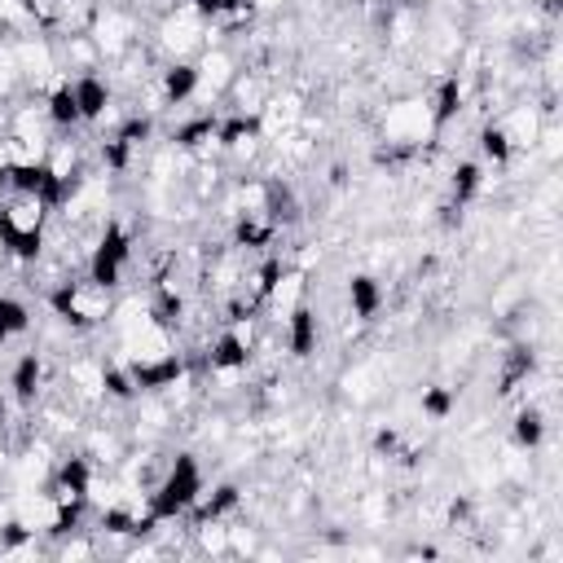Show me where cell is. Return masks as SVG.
Wrapping results in <instances>:
<instances>
[{
    "instance_id": "cell-1",
    "label": "cell",
    "mask_w": 563,
    "mask_h": 563,
    "mask_svg": "<svg viewBox=\"0 0 563 563\" xmlns=\"http://www.w3.org/2000/svg\"><path fill=\"white\" fill-rule=\"evenodd\" d=\"M114 290L106 286V282H97V277H88V273H75V277H66V282H57L48 295H44V308L70 330V334H97V330H106L110 325V312H114Z\"/></svg>"
},
{
    "instance_id": "cell-2",
    "label": "cell",
    "mask_w": 563,
    "mask_h": 563,
    "mask_svg": "<svg viewBox=\"0 0 563 563\" xmlns=\"http://www.w3.org/2000/svg\"><path fill=\"white\" fill-rule=\"evenodd\" d=\"M202 488H207V475H202L198 453L194 449H176L167 471H163V479L145 493V506H150V515L158 523H180L189 515V506L202 497Z\"/></svg>"
},
{
    "instance_id": "cell-3",
    "label": "cell",
    "mask_w": 563,
    "mask_h": 563,
    "mask_svg": "<svg viewBox=\"0 0 563 563\" xmlns=\"http://www.w3.org/2000/svg\"><path fill=\"white\" fill-rule=\"evenodd\" d=\"M92 44L101 48V57H119L123 48H132L136 40H145V22H141V9L136 4H123V0H101L92 26H88Z\"/></svg>"
},
{
    "instance_id": "cell-4",
    "label": "cell",
    "mask_w": 563,
    "mask_h": 563,
    "mask_svg": "<svg viewBox=\"0 0 563 563\" xmlns=\"http://www.w3.org/2000/svg\"><path fill=\"white\" fill-rule=\"evenodd\" d=\"M378 132H383V145H413V150H427L435 141V128H431V110H427V97H400L383 110L378 119Z\"/></svg>"
},
{
    "instance_id": "cell-5",
    "label": "cell",
    "mask_w": 563,
    "mask_h": 563,
    "mask_svg": "<svg viewBox=\"0 0 563 563\" xmlns=\"http://www.w3.org/2000/svg\"><path fill=\"white\" fill-rule=\"evenodd\" d=\"M57 374L48 369V356L40 352V347H31V352H22L13 365H9V396H13V405L22 409V413H31L35 409V400L44 396V387L53 383Z\"/></svg>"
},
{
    "instance_id": "cell-6",
    "label": "cell",
    "mask_w": 563,
    "mask_h": 563,
    "mask_svg": "<svg viewBox=\"0 0 563 563\" xmlns=\"http://www.w3.org/2000/svg\"><path fill=\"white\" fill-rule=\"evenodd\" d=\"M277 238H282V229H277V220L268 211H238L229 220V246H238L246 255L277 251Z\"/></svg>"
},
{
    "instance_id": "cell-7",
    "label": "cell",
    "mask_w": 563,
    "mask_h": 563,
    "mask_svg": "<svg viewBox=\"0 0 563 563\" xmlns=\"http://www.w3.org/2000/svg\"><path fill=\"white\" fill-rule=\"evenodd\" d=\"M277 330H282V347H286L295 361H308V356L317 352V343H321V312H317V303L303 299L299 308H290V317H286Z\"/></svg>"
},
{
    "instance_id": "cell-8",
    "label": "cell",
    "mask_w": 563,
    "mask_h": 563,
    "mask_svg": "<svg viewBox=\"0 0 563 563\" xmlns=\"http://www.w3.org/2000/svg\"><path fill=\"white\" fill-rule=\"evenodd\" d=\"M70 88H75V106H79L84 128H97L101 114L114 106V84H110L101 70H88V75H75Z\"/></svg>"
},
{
    "instance_id": "cell-9",
    "label": "cell",
    "mask_w": 563,
    "mask_h": 563,
    "mask_svg": "<svg viewBox=\"0 0 563 563\" xmlns=\"http://www.w3.org/2000/svg\"><path fill=\"white\" fill-rule=\"evenodd\" d=\"M545 431H550V422H545V409H541V400H515V413H510V444L515 449H523V453H537L541 444H545Z\"/></svg>"
},
{
    "instance_id": "cell-10",
    "label": "cell",
    "mask_w": 563,
    "mask_h": 563,
    "mask_svg": "<svg viewBox=\"0 0 563 563\" xmlns=\"http://www.w3.org/2000/svg\"><path fill=\"white\" fill-rule=\"evenodd\" d=\"M497 123L506 128V136H510V145H515V154H523V150L532 154V145H537L541 128H545V114L537 110V101H519V106H510Z\"/></svg>"
},
{
    "instance_id": "cell-11",
    "label": "cell",
    "mask_w": 563,
    "mask_h": 563,
    "mask_svg": "<svg viewBox=\"0 0 563 563\" xmlns=\"http://www.w3.org/2000/svg\"><path fill=\"white\" fill-rule=\"evenodd\" d=\"M383 312V282L374 273H352L347 277V317L356 325H369Z\"/></svg>"
},
{
    "instance_id": "cell-12",
    "label": "cell",
    "mask_w": 563,
    "mask_h": 563,
    "mask_svg": "<svg viewBox=\"0 0 563 563\" xmlns=\"http://www.w3.org/2000/svg\"><path fill=\"white\" fill-rule=\"evenodd\" d=\"M475 154H479L484 167H497V172H506L519 158L515 145H510V136H506V128L497 119H479V128H475Z\"/></svg>"
},
{
    "instance_id": "cell-13",
    "label": "cell",
    "mask_w": 563,
    "mask_h": 563,
    "mask_svg": "<svg viewBox=\"0 0 563 563\" xmlns=\"http://www.w3.org/2000/svg\"><path fill=\"white\" fill-rule=\"evenodd\" d=\"M158 88H163L167 110L172 106H189L194 92H198V66L194 62H163L158 66Z\"/></svg>"
},
{
    "instance_id": "cell-14",
    "label": "cell",
    "mask_w": 563,
    "mask_h": 563,
    "mask_svg": "<svg viewBox=\"0 0 563 563\" xmlns=\"http://www.w3.org/2000/svg\"><path fill=\"white\" fill-rule=\"evenodd\" d=\"M484 194V163L479 158H457L453 167H449V207H471L475 198Z\"/></svg>"
},
{
    "instance_id": "cell-15",
    "label": "cell",
    "mask_w": 563,
    "mask_h": 563,
    "mask_svg": "<svg viewBox=\"0 0 563 563\" xmlns=\"http://www.w3.org/2000/svg\"><path fill=\"white\" fill-rule=\"evenodd\" d=\"M44 110H48V123H53L57 132H75V128H84L70 79H62V84H53V88L44 92Z\"/></svg>"
},
{
    "instance_id": "cell-16",
    "label": "cell",
    "mask_w": 563,
    "mask_h": 563,
    "mask_svg": "<svg viewBox=\"0 0 563 563\" xmlns=\"http://www.w3.org/2000/svg\"><path fill=\"white\" fill-rule=\"evenodd\" d=\"M101 391H106V405H132L141 391H136V383H132V374H128V365L114 356V361H106V369H101Z\"/></svg>"
},
{
    "instance_id": "cell-17",
    "label": "cell",
    "mask_w": 563,
    "mask_h": 563,
    "mask_svg": "<svg viewBox=\"0 0 563 563\" xmlns=\"http://www.w3.org/2000/svg\"><path fill=\"white\" fill-rule=\"evenodd\" d=\"M31 325H35L31 303H26L22 295L0 290V334H4V339H18V334H31Z\"/></svg>"
},
{
    "instance_id": "cell-18",
    "label": "cell",
    "mask_w": 563,
    "mask_h": 563,
    "mask_svg": "<svg viewBox=\"0 0 563 563\" xmlns=\"http://www.w3.org/2000/svg\"><path fill=\"white\" fill-rule=\"evenodd\" d=\"M453 409H457V387H449V383H431V387H422V396H418V413H422L427 422H449Z\"/></svg>"
},
{
    "instance_id": "cell-19",
    "label": "cell",
    "mask_w": 563,
    "mask_h": 563,
    "mask_svg": "<svg viewBox=\"0 0 563 563\" xmlns=\"http://www.w3.org/2000/svg\"><path fill=\"white\" fill-rule=\"evenodd\" d=\"M343 387H347L352 400H369V396L378 391V369H374V365H356V369L343 378Z\"/></svg>"
},
{
    "instance_id": "cell-20",
    "label": "cell",
    "mask_w": 563,
    "mask_h": 563,
    "mask_svg": "<svg viewBox=\"0 0 563 563\" xmlns=\"http://www.w3.org/2000/svg\"><path fill=\"white\" fill-rule=\"evenodd\" d=\"M400 440H405V435H400V427L383 422V427H374V435H369V453H374V457H387V462H391V457L400 453Z\"/></svg>"
},
{
    "instance_id": "cell-21",
    "label": "cell",
    "mask_w": 563,
    "mask_h": 563,
    "mask_svg": "<svg viewBox=\"0 0 563 563\" xmlns=\"http://www.w3.org/2000/svg\"><path fill=\"white\" fill-rule=\"evenodd\" d=\"M290 0H255V9H260V18H273V13H282Z\"/></svg>"
},
{
    "instance_id": "cell-22",
    "label": "cell",
    "mask_w": 563,
    "mask_h": 563,
    "mask_svg": "<svg viewBox=\"0 0 563 563\" xmlns=\"http://www.w3.org/2000/svg\"><path fill=\"white\" fill-rule=\"evenodd\" d=\"M9 194H13V189H9V172H4V167H0V202H4V198H9Z\"/></svg>"
},
{
    "instance_id": "cell-23",
    "label": "cell",
    "mask_w": 563,
    "mask_h": 563,
    "mask_svg": "<svg viewBox=\"0 0 563 563\" xmlns=\"http://www.w3.org/2000/svg\"><path fill=\"white\" fill-rule=\"evenodd\" d=\"M405 4H418V0H405Z\"/></svg>"
}]
</instances>
